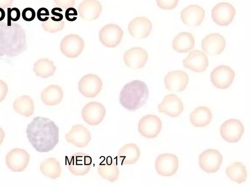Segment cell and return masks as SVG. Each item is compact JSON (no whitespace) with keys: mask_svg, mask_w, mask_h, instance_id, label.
<instances>
[{"mask_svg":"<svg viewBox=\"0 0 251 188\" xmlns=\"http://www.w3.org/2000/svg\"><path fill=\"white\" fill-rule=\"evenodd\" d=\"M28 141L39 152L52 150L59 142V128L50 119L37 117L27 126Z\"/></svg>","mask_w":251,"mask_h":188,"instance_id":"1","label":"cell"},{"mask_svg":"<svg viewBox=\"0 0 251 188\" xmlns=\"http://www.w3.org/2000/svg\"><path fill=\"white\" fill-rule=\"evenodd\" d=\"M26 48L25 34L22 26L17 23L9 24L0 21V57L16 56Z\"/></svg>","mask_w":251,"mask_h":188,"instance_id":"2","label":"cell"},{"mask_svg":"<svg viewBox=\"0 0 251 188\" xmlns=\"http://www.w3.org/2000/svg\"><path fill=\"white\" fill-rule=\"evenodd\" d=\"M148 97L147 85L143 81L135 80L124 86L120 94L119 102L127 110L134 111L143 106Z\"/></svg>","mask_w":251,"mask_h":188,"instance_id":"3","label":"cell"},{"mask_svg":"<svg viewBox=\"0 0 251 188\" xmlns=\"http://www.w3.org/2000/svg\"><path fill=\"white\" fill-rule=\"evenodd\" d=\"M91 157L83 152H77L67 158V165L71 173L76 176H83L90 170L92 165Z\"/></svg>","mask_w":251,"mask_h":188,"instance_id":"4","label":"cell"},{"mask_svg":"<svg viewBox=\"0 0 251 188\" xmlns=\"http://www.w3.org/2000/svg\"><path fill=\"white\" fill-rule=\"evenodd\" d=\"M162 126V121L157 116L148 115L140 119L138 130L144 137L152 139L157 137L161 130Z\"/></svg>","mask_w":251,"mask_h":188,"instance_id":"5","label":"cell"},{"mask_svg":"<svg viewBox=\"0 0 251 188\" xmlns=\"http://www.w3.org/2000/svg\"><path fill=\"white\" fill-rule=\"evenodd\" d=\"M102 82L99 76L94 74L83 76L78 83L79 92L84 96L92 98L97 96L100 92Z\"/></svg>","mask_w":251,"mask_h":188,"instance_id":"6","label":"cell"},{"mask_svg":"<svg viewBox=\"0 0 251 188\" xmlns=\"http://www.w3.org/2000/svg\"><path fill=\"white\" fill-rule=\"evenodd\" d=\"M106 114L104 106L99 102L92 101L86 104L82 109L81 116L87 124L95 126L99 124Z\"/></svg>","mask_w":251,"mask_h":188,"instance_id":"7","label":"cell"},{"mask_svg":"<svg viewBox=\"0 0 251 188\" xmlns=\"http://www.w3.org/2000/svg\"><path fill=\"white\" fill-rule=\"evenodd\" d=\"M124 32L118 25L109 24L104 25L99 32V40L107 47H115L120 43Z\"/></svg>","mask_w":251,"mask_h":188,"instance_id":"8","label":"cell"},{"mask_svg":"<svg viewBox=\"0 0 251 188\" xmlns=\"http://www.w3.org/2000/svg\"><path fill=\"white\" fill-rule=\"evenodd\" d=\"M29 159V155L25 150L16 148L7 154L5 162L8 167L12 171L21 172L28 165Z\"/></svg>","mask_w":251,"mask_h":188,"instance_id":"9","label":"cell"},{"mask_svg":"<svg viewBox=\"0 0 251 188\" xmlns=\"http://www.w3.org/2000/svg\"><path fill=\"white\" fill-rule=\"evenodd\" d=\"M223 157L220 152L214 149H208L199 156V165L206 172L217 171L222 162Z\"/></svg>","mask_w":251,"mask_h":188,"instance_id":"10","label":"cell"},{"mask_svg":"<svg viewBox=\"0 0 251 188\" xmlns=\"http://www.w3.org/2000/svg\"><path fill=\"white\" fill-rule=\"evenodd\" d=\"M84 47L83 39L78 35L69 34L65 36L61 41L60 50L66 56L75 58L82 52Z\"/></svg>","mask_w":251,"mask_h":188,"instance_id":"11","label":"cell"},{"mask_svg":"<svg viewBox=\"0 0 251 188\" xmlns=\"http://www.w3.org/2000/svg\"><path fill=\"white\" fill-rule=\"evenodd\" d=\"M244 131L243 123L238 119L231 118L225 121L220 128L222 137L229 142H236Z\"/></svg>","mask_w":251,"mask_h":188,"instance_id":"12","label":"cell"},{"mask_svg":"<svg viewBox=\"0 0 251 188\" xmlns=\"http://www.w3.org/2000/svg\"><path fill=\"white\" fill-rule=\"evenodd\" d=\"M235 76L233 70L227 66L221 65L215 68L210 74L211 81L216 87L226 89L232 84Z\"/></svg>","mask_w":251,"mask_h":188,"instance_id":"13","label":"cell"},{"mask_svg":"<svg viewBox=\"0 0 251 188\" xmlns=\"http://www.w3.org/2000/svg\"><path fill=\"white\" fill-rule=\"evenodd\" d=\"M178 167V158L173 154H160L157 157L155 161V168L157 172L163 176H171L174 175Z\"/></svg>","mask_w":251,"mask_h":188,"instance_id":"14","label":"cell"},{"mask_svg":"<svg viewBox=\"0 0 251 188\" xmlns=\"http://www.w3.org/2000/svg\"><path fill=\"white\" fill-rule=\"evenodd\" d=\"M235 13L236 10L231 4L227 2H220L213 8L211 16L216 24L224 26L231 23Z\"/></svg>","mask_w":251,"mask_h":188,"instance_id":"15","label":"cell"},{"mask_svg":"<svg viewBox=\"0 0 251 188\" xmlns=\"http://www.w3.org/2000/svg\"><path fill=\"white\" fill-rule=\"evenodd\" d=\"M67 142L78 148L86 146L90 142L91 136L89 131L83 125L77 124L73 125L71 130L65 135Z\"/></svg>","mask_w":251,"mask_h":188,"instance_id":"16","label":"cell"},{"mask_svg":"<svg viewBox=\"0 0 251 188\" xmlns=\"http://www.w3.org/2000/svg\"><path fill=\"white\" fill-rule=\"evenodd\" d=\"M158 109L159 112L176 118L179 116L183 111V104L177 96L169 94L165 96L162 102L158 104Z\"/></svg>","mask_w":251,"mask_h":188,"instance_id":"17","label":"cell"},{"mask_svg":"<svg viewBox=\"0 0 251 188\" xmlns=\"http://www.w3.org/2000/svg\"><path fill=\"white\" fill-rule=\"evenodd\" d=\"M147 51L140 47H133L126 51L124 55L126 65L132 69L143 68L148 60Z\"/></svg>","mask_w":251,"mask_h":188,"instance_id":"18","label":"cell"},{"mask_svg":"<svg viewBox=\"0 0 251 188\" xmlns=\"http://www.w3.org/2000/svg\"><path fill=\"white\" fill-rule=\"evenodd\" d=\"M184 67L195 72L204 71L208 66L207 56L201 51L194 50L190 52L187 57L183 60Z\"/></svg>","mask_w":251,"mask_h":188,"instance_id":"19","label":"cell"},{"mask_svg":"<svg viewBox=\"0 0 251 188\" xmlns=\"http://www.w3.org/2000/svg\"><path fill=\"white\" fill-rule=\"evenodd\" d=\"M152 29L151 22L144 17H136L128 24V31L133 37L142 39L147 37Z\"/></svg>","mask_w":251,"mask_h":188,"instance_id":"20","label":"cell"},{"mask_svg":"<svg viewBox=\"0 0 251 188\" xmlns=\"http://www.w3.org/2000/svg\"><path fill=\"white\" fill-rule=\"evenodd\" d=\"M225 46V38L218 33L209 34L201 41L203 50L210 55L220 54L224 50Z\"/></svg>","mask_w":251,"mask_h":188,"instance_id":"21","label":"cell"},{"mask_svg":"<svg viewBox=\"0 0 251 188\" xmlns=\"http://www.w3.org/2000/svg\"><path fill=\"white\" fill-rule=\"evenodd\" d=\"M188 82L187 73L181 70H174L169 72L165 77L164 84L166 88L172 91H183Z\"/></svg>","mask_w":251,"mask_h":188,"instance_id":"22","label":"cell"},{"mask_svg":"<svg viewBox=\"0 0 251 188\" xmlns=\"http://www.w3.org/2000/svg\"><path fill=\"white\" fill-rule=\"evenodd\" d=\"M205 11L200 6L191 5L183 9L180 13L182 21L189 26L200 25L204 19Z\"/></svg>","mask_w":251,"mask_h":188,"instance_id":"23","label":"cell"},{"mask_svg":"<svg viewBox=\"0 0 251 188\" xmlns=\"http://www.w3.org/2000/svg\"><path fill=\"white\" fill-rule=\"evenodd\" d=\"M101 10V5L98 0H84L78 6L79 16L87 21L96 20Z\"/></svg>","mask_w":251,"mask_h":188,"instance_id":"24","label":"cell"},{"mask_svg":"<svg viewBox=\"0 0 251 188\" xmlns=\"http://www.w3.org/2000/svg\"><path fill=\"white\" fill-rule=\"evenodd\" d=\"M98 172L102 178L111 182L117 180L119 176L117 163L110 156H108L99 164Z\"/></svg>","mask_w":251,"mask_h":188,"instance_id":"25","label":"cell"},{"mask_svg":"<svg viewBox=\"0 0 251 188\" xmlns=\"http://www.w3.org/2000/svg\"><path fill=\"white\" fill-rule=\"evenodd\" d=\"M140 151L135 143H130L124 145L118 151V160L122 164H132L139 159Z\"/></svg>","mask_w":251,"mask_h":188,"instance_id":"26","label":"cell"},{"mask_svg":"<svg viewBox=\"0 0 251 188\" xmlns=\"http://www.w3.org/2000/svg\"><path fill=\"white\" fill-rule=\"evenodd\" d=\"M63 97V91L57 85H51L48 86L41 94L42 101L48 106H54L59 104Z\"/></svg>","mask_w":251,"mask_h":188,"instance_id":"27","label":"cell"},{"mask_svg":"<svg viewBox=\"0 0 251 188\" xmlns=\"http://www.w3.org/2000/svg\"><path fill=\"white\" fill-rule=\"evenodd\" d=\"M212 118L209 108L200 106L195 109L190 115L191 123L196 127H204L207 125Z\"/></svg>","mask_w":251,"mask_h":188,"instance_id":"28","label":"cell"},{"mask_svg":"<svg viewBox=\"0 0 251 188\" xmlns=\"http://www.w3.org/2000/svg\"><path fill=\"white\" fill-rule=\"evenodd\" d=\"M195 45V39L190 33L183 32L177 34L173 41V47L178 52H187Z\"/></svg>","mask_w":251,"mask_h":188,"instance_id":"29","label":"cell"},{"mask_svg":"<svg viewBox=\"0 0 251 188\" xmlns=\"http://www.w3.org/2000/svg\"><path fill=\"white\" fill-rule=\"evenodd\" d=\"M40 169L45 176L53 179L59 177L61 173L59 162L52 157L47 158L42 162Z\"/></svg>","mask_w":251,"mask_h":188,"instance_id":"30","label":"cell"},{"mask_svg":"<svg viewBox=\"0 0 251 188\" xmlns=\"http://www.w3.org/2000/svg\"><path fill=\"white\" fill-rule=\"evenodd\" d=\"M13 108L17 113L28 117L34 112L33 100L29 95L20 96L15 100Z\"/></svg>","mask_w":251,"mask_h":188,"instance_id":"31","label":"cell"},{"mask_svg":"<svg viewBox=\"0 0 251 188\" xmlns=\"http://www.w3.org/2000/svg\"><path fill=\"white\" fill-rule=\"evenodd\" d=\"M56 70L53 62L48 58H41L34 64L33 71L37 76L48 78L52 76Z\"/></svg>","mask_w":251,"mask_h":188,"instance_id":"32","label":"cell"},{"mask_svg":"<svg viewBox=\"0 0 251 188\" xmlns=\"http://www.w3.org/2000/svg\"><path fill=\"white\" fill-rule=\"evenodd\" d=\"M226 174L231 180L238 183L245 181L247 176L245 166L239 162L230 164L226 169Z\"/></svg>","mask_w":251,"mask_h":188,"instance_id":"33","label":"cell"},{"mask_svg":"<svg viewBox=\"0 0 251 188\" xmlns=\"http://www.w3.org/2000/svg\"><path fill=\"white\" fill-rule=\"evenodd\" d=\"M64 22L55 21L49 18L42 24L43 28L46 31L51 33H55L61 31L64 26Z\"/></svg>","mask_w":251,"mask_h":188,"instance_id":"34","label":"cell"},{"mask_svg":"<svg viewBox=\"0 0 251 188\" xmlns=\"http://www.w3.org/2000/svg\"><path fill=\"white\" fill-rule=\"evenodd\" d=\"M179 0H156L157 5L163 9L170 10L175 8Z\"/></svg>","mask_w":251,"mask_h":188,"instance_id":"35","label":"cell"},{"mask_svg":"<svg viewBox=\"0 0 251 188\" xmlns=\"http://www.w3.org/2000/svg\"><path fill=\"white\" fill-rule=\"evenodd\" d=\"M20 18V10L16 7L7 8V24H11L12 21H17Z\"/></svg>","mask_w":251,"mask_h":188,"instance_id":"36","label":"cell"},{"mask_svg":"<svg viewBox=\"0 0 251 188\" xmlns=\"http://www.w3.org/2000/svg\"><path fill=\"white\" fill-rule=\"evenodd\" d=\"M23 19L27 22L32 21L34 19L36 16L35 10L31 7L25 8L22 13Z\"/></svg>","mask_w":251,"mask_h":188,"instance_id":"37","label":"cell"},{"mask_svg":"<svg viewBox=\"0 0 251 188\" xmlns=\"http://www.w3.org/2000/svg\"><path fill=\"white\" fill-rule=\"evenodd\" d=\"M54 1L57 6L63 9L74 7L75 4V0H54Z\"/></svg>","mask_w":251,"mask_h":188,"instance_id":"38","label":"cell"},{"mask_svg":"<svg viewBox=\"0 0 251 188\" xmlns=\"http://www.w3.org/2000/svg\"><path fill=\"white\" fill-rule=\"evenodd\" d=\"M65 15L67 20L73 22L76 20L77 12L75 8L69 7L66 9Z\"/></svg>","mask_w":251,"mask_h":188,"instance_id":"39","label":"cell"},{"mask_svg":"<svg viewBox=\"0 0 251 188\" xmlns=\"http://www.w3.org/2000/svg\"><path fill=\"white\" fill-rule=\"evenodd\" d=\"M49 16L50 14L49 10L46 8L41 7L37 11V17L40 21H46L49 19Z\"/></svg>","mask_w":251,"mask_h":188,"instance_id":"40","label":"cell"},{"mask_svg":"<svg viewBox=\"0 0 251 188\" xmlns=\"http://www.w3.org/2000/svg\"><path fill=\"white\" fill-rule=\"evenodd\" d=\"M62 9L59 7H55L51 10V16L50 18L55 21H61L63 18V15L60 12H62Z\"/></svg>","mask_w":251,"mask_h":188,"instance_id":"41","label":"cell"},{"mask_svg":"<svg viewBox=\"0 0 251 188\" xmlns=\"http://www.w3.org/2000/svg\"><path fill=\"white\" fill-rule=\"evenodd\" d=\"M8 89V86L5 82L0 79V102L5 97Z\"/></svg>","mask_w":251,"mask_h":188,"instance_id":"42","label":"cell"},{"mask_svg":"<svg viewBox=\"0 0 251 188\" xmlns=\"http://www.w3.org/2000/svg\"><path fill=\"white\" fill-rule=\"evenodd\" d=\"M13 0H0V8H4L12 5Z\"/></svg>","mask_w":251,"mask_h":188,"instance_id":"43","label":"cell"},{"mask_svg":"<svg viewBox=\"0 0 251 188\" xmlns=\"http://www.w3.org/2000/svg\"><path fill=\"white\" fill-rule=\"evenodd\" d=\"M4 136V132L2 129L0 127V145H1L3 141Z\"/></svg>","mask_w":251,"mask_h":188,"instance_id":"44","label":"cell"},{"mask_svg":"<svg viewBox=\"0 0 251 188\" xmlns=\"http://www.w3.org/2000/svg\"><path fill=\"white\" fill-rule=\"evenodd\" d=\"M5 13L3 8H0V21H2L5 18Z\"/></svg>","mask_w":251,"mask_h":188,"instance_id":"45","label":"cell"}]
</instances>
